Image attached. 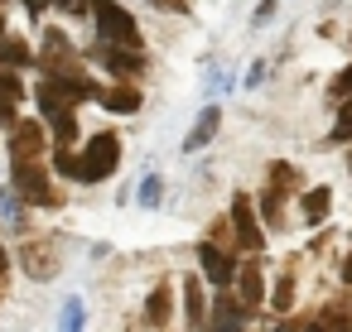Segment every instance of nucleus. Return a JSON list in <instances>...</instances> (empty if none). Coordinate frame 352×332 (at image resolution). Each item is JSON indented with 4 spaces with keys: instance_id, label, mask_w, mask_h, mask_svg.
I'll list each match as a JSON object with an SVG mask.
<instances>
[{
    "instance_id": "obj_1",
    "label": "nucleus",
    "mask_w": 352,
    "mask_h": 332,
    "mask_svg": "<svg viewBox=\"0 0 352 332\" xmlns=\"http://www.w3.org/2000/svg\"><path fill=\"white\" fill-rule=\"evenodd\" d=\"M78 183H102L107 174H116V164H121V140L111 135V130H102V135H92L87 140V150L78 154Z\"/></svg>"
},
{
    "instance_id": "obj_2",
    "label": "nucleus",
    "mask_w": 352,
    "mask_h": 332,
    "mask_svg": "<svg viewBox=\"0 0 352 332\" xmlns=\"http://www.w3.org/2000/svg\"><path fill=\"white\" fill-rule=\"evenodd\" d=\"M92 15H97L102 44H116V49H135L140 54V29H135V15L131 10H121L116 0H97Z\"/></svg>"
},
{
    "instance_id": "obj_3",
    "label": "nucleus",
    "mask_w": 352,
    "mask_h": 332,
    "mask_svg": "<svg viewBox=\"0 0 352 332\" xmlns=\"http://www.w3.org/2000/svg\"><path fill=\"white\" fill-rule=\"evenodd\" d=\"M20 270L30 279H54L63 270V241L58 236H25L20 246Z\"/></svg>"
},
{
    "instance_id": "obj_4",
    "label": "nucleus",
    "mask_w": 352,
    "mask_h": 332,
    "mask_svg": "<svg viewBox=\"0 0 352 332\" xmlns=\"http://www.w3.org/2000/svg\"><path fill=\"white\" fill-rule=\"evenodd\" d=\"M10 183H15V193H20L25 202H34V207H54V202H58V193L49 188V174H44L34 159H15Z\"/></svg>"
},
{
    "instance_id": "obj_5",
    "label": "nucleus",
    "mask_w": 352,
    "mask_h": 332,
    "mask_svg": "<svg viewBox=\"0 0 352 332\" xmlns=\"http://www.w3.org/2000/svg\"><path fill=\"white\" fill-rule=\"evenodd\" d=\"M39 63H44V73H49V78L82 73V68H78V49L68 44V34H63V29H49V34H44V58H39Z\"/></svg>"
},
{
    "instance_id": "obj_6",
    "label": "nucleus",
    "mask_w": 352,
    "mask_h": 332,
    "mask_svg": "<svg viewBox=\"0 0 352 332\" xmlns=\"http://www.w3.org/2000/svg\"><path fill=\"white\" fill-rule=\"evenodd\" d=\"M232 226H236V246H241V250H251V255H261L265 231H261L256 207H251V198H246V193H236V198H232Z\"/></svg>"
},
{
    "instance_id": "obj_7",
    "label": "nucleus",
    "mask_w": 352,
    "mask_h": 332,
    "mask_svg": "<svg viewBox=\"0 0 352 332\" xmlns=\"http://www.w3.org/2000/svg\"><path fill=\"white\" fill-rule=\"evenodd\" d=\"M236 298L246 313H261V298H265V274H261V260H241L236 270Z\"/></svg>"
},
{
    "instance_id": "obj_8",
    "label": "nucleus",
    "mask_w": 352,
    "mask_h": 332,
    "mask_svg": "<svg viewBox=\"0 0 352 332\" xmlns=\"http://www.w3.org/2000/svg\"><path fill=\"white\" fill-rule=\"evenodd\" d=\"M198 265H203V274H208L217 289H227V284H232V274H236V265H232L227 246H212V241H203V246H198Z\"/></svg>"
},
{
    "instance_id": "obj_9",
    "label": "nucleus",
    "mask_w": 352,
    "mask_h": 332,
    "mask_svg": "<svg viewBox=\"0 0 352 332\" xmlns=\"http://www.w3.org/2000/svg\"><path fill=\"white\" fill-rule=\"evenodd\" d=\"M44 145H49V140H44V126H39V121H20V126L10 130V154H15V159H39Z\"/></svg>"
},
{
    "instance_id": "obj_10",
    "label": "nucleus",
    "mask_w": 352,
    "mask_h": 332,
    "mask_svg": "<svg viewBox=\"0 0 352 332\" xmlns=\"http://www.w3.org/2000/svg\"><path fill=\"white\" fill-rule=\"evenodd\" d=\"M97 58L116 73V78H140L145 73V58L135 49H116V44H97Z\"/></svg>"
},
{
    "instance_id": "obj_11",
    "label": "nucleus",
    "mask_w": 352,
    "mask_h": 332,
    "mask_svg": "<svg viewBox=\"0 0 352 332\" xmlns=\"http://www.w3.org/2000/svg\"><path fill=\"white\" fill-rule=\"evenodd\" d=\"M241 322H246V308H241V298H232V294H217V303H212V332H241Z\"/></svg>"
},
{
    "instance_id": "obj_12",
    "label": "nucleus",
    "mask_w": 352,
    "mask_h": 332,
    "mask_svg": "<svg viewBox=\"0 0 352 332\" xmlns=\"http://www.w3.org/2000/svg\"><path fill=\"white\" fill-rule=\"evenodd\" d=\"M217 126H222V106H208L203 116H198V126L188 130V140H184V150H203L212 135H217Z\"/></svg>"
},
{
    "instance_id": "obj_13",
    "label": "nucleus",
    "mask_w": 352,
    "mask_h": 332,
    "mask_svg": "<svg viewBox=\"0 0 352 332\" xmlns=\"http://www.w3.org/2000/svg\"><path fill=\"white\" fill-rule=\"evenodd\" d=\"M299 207H304V222H309V226H318V222L328 217V207H333V193L318 183V188H309V193L299 198Z\"/></svg>"
},
{
    "instance_id": "obj_14",
    "label": "nucleus",
    "mask_w": 352,
    "mask_h": 332,
    "mask_svg": "<svg viewBox=\"0 0 352 332\" xmlns=\"http://www.w3.org/2000/svg\"><path fill=\"white\" fill-rule=\"evenodd\" d=\"M169 308H174L169 284H155V294H150V303H145V322H150V327H164V322H169Z\"/></svg>"
},
{
    "instance_id": "obj_15",
    "label": "nucleus",
    "mask_w": 352,
    "mask_h": 332,
    "mask_svg": "<svg viewBox=\"0 0 352 332\" xmlns=\"http://www.w3.org/2000/svg\"><path fill=\"white\" fill-rule=\"evenodd\" d=\"M299 183H304V178H299L294 164H285V159L270 164V188H280V193H299Z\"/></svg>"
},
{
    "instance_id": "obj_16",
    "label": "nucleus",
    "mask_w": 352,
    "mask_h": 332,
    "mask_svg": "<svg viewBox=\"0 0 352 332\" xmlns=\"http://www.w3.org/2000/svg\"><path fill=\"white\" fill-rule=\"evenodd\" d=\"M270 308H275V313H289V308H294V270H285V274L275 279V289H270Z\"/></svg>"
},
{
    "instance_id": "obj_17",
    "label": "nucleus",
    "mask_w": 352,
    "mask_h": 332,
    "mask_svg": "<svg viewBox=\"0 0 352 332\" xmlns=\"http://www.w3.org/2000/svg\"><path fill=\"white\" fill-rule=\"evenodd\" d=\"M0 68H30V44L25 39H0Z\"/></svg>"
},
{
    "instance_id": "obj_18",
    "label": "nucleus",
    "mask_w": 352,
    "mask_h": 332,
    "mask_svg": "<svg viewBox=\"0 0 352 332\" xmlns=\"http://www.w3.org/2000/svg\"><path fill=\"white\" fill-rule=\"evenodd\" d=\"M102 102H107L111 111H121V116H131V111L140 106V92H135V87H111V92H102Z\"/></svg>"
},
{
    "instance_id": "obj_19",
    "label": "nucleus",
    "mask_w": 352,
    "mask_h": 332,
    "mask_svg": "<svg viewBox=\"0 0 352 332\" xmlns=\"http://www.w3.org/2000/svg\"><path fill=\"white\" fill-rule=\"evenodd\" d=\"M261 212H265V222L280 231V226H285V193H280V188H265V193H261Z\"/></svg>"
},
{
    "instance_id": "obj_20",
    "label": "nucleus",
    "mask_w": 352,
    "mask_h": 332,
    "mask_svg": "<svg viewBox=\"0 0 352 332\" xmlns=\"http://www.w3.org/2000/svg\"><path fill=\"white\" fill-rule=\"evenodd\" d=\"M20 97H25L20 78H10L6 68H0V106H20Z\"/></svg>"
},
{
    "instance_id": "obj_21",
    "label": "nucleus",
    "mask_w": 352,
    "mask_h": 332,
    "mask_svg": "<svg viewBox=\"0 0 352 332\" xmlns=\"http://www.w3.org/2000/svg\"><path fill=\"white\" fill-rule=\"evenodd\" d=\"M82 298H68V308H63V318H58V332H82Z\"/></svg>"
},
{
    "instance_id": "obj_22",
    "label": "nucleus",
    "mask_w": 352,
    "mask_h": 332,
    "mask_svg": "<svg viewBox=\"0 0 352 332\" xmlns=\"http://www.w3.org/2000/svg\"><path fill=\"white\" fill-rule=\"evenodd\" d=\"M54 169H58L63 178H78V169H82V164H78V154H73L68 145H58V150H54Z\"/></svg>"
},
{
    "instance_id": "obj_23",
    "label": "nucleus",
    "mask_w": 352,
    "mask_h": 332,
    "mask_svg": "<svg viewBox=\"0 0 352 332\" xmlns=\"http://www.w3.org/2000/svg\"><path fill=\"white\" fill-rule=\"evenodd\" d=\"M184 303H188V318L203 322V289H198V279H184Z\"/></svg>"
},
{
    "instance_id": "obj_24",
    "label": "nucleus",
    "mask_w": 352,
    "mask_h": 332,
    "mask_svg": "<svg viewBox=\"0 0 352 332\" xmlns=\"http://www.w3.org/2000/svg\"><path fill=\"white\" fill-rule=\"evenodd\" d=\"M333 140L352 145V102H342V106H338V126H333Z\"/></svg>"
},
{
    "instance_id": "obj_25",
    "label": "nucleus",
    "mask_w": 352,
    "mask_h": 332,
    "mask_svg": "<svg viewBox=\"0 0 352 332\" xmlns=\"http://www.w3.org/2000/svg\"><path fill=\"white\" fill-rule=\"evenodd\" d=\"M328 92H333V102H352V68H342V73L333 78Z\"/></svg>"
},
{
    "instance_id": "obj_26",
    "label": "nucleus",
    "mask_w": 352,
    "mask_h": 332,
    "mask_svg": "<svg viewBox=\"0 0 352 332\" xmlns=\"http://www.w3.org/2000/svg\"><path fill=\"white\" fill-rule=\"evenodd\" d=\"M232 231H236V226H232V217H217V222H212V236H208V241H212V246H227V236H232Z\"/></svg>"
},
{
    "instance_id": "obj_27",
    "label": "nucleus",
    "mask_w": 352,
    "mask_h": 332,
    "mask_svg": "<svg viewBox=\"0 0 352 332\" xmlns=\"http://www.w3.org/2000/svg\"><path fill=\"white\" fill-rule=\"evenodd\" d=\"M140 202H145V207L160 202V178H145V183H140Z\"/></svg>"
},
{
    "instance_id": "obj_28",
    "label": "nucleus",
    "mask_w": 352,
    "mask_h": 332,
    "mask_svg": "<svg viewBox=\"0 0 352 332\" xmlns=\"http://www.w3.org/2000/svg\"><path fill=\"white\" fill-rule=\"evenodd\" d=\"M155 5H160V10H174V15H184V10H188V0H155Z\"/></svg>"
},
{
    "instance_id": "obj_29",
    "label": "nucleus",
    "mask_w": 352,
    "mask_h": 332,
    "mask_svg": "<svg viewBox=\"0 0 352 332\" xmlns=\"http://www.w3.org/2000/svg\"><path fill=\"white\" fill-rule=\"evenodd\" d=\"M54 5H63L68 15H82V10H87V0H54Z\"/></svg>"
},
{
    "instance_id": "obj_30",
    "label": "nucleus",
    "mask_w": 352,
    "mask_h": 332,
    "mask_svg": "<svg viewBox=\"0 0 352 332\" xmlns=\"http://www.w3.org/2000/svg\"><path fill=\"white\" fill-rule=\"evenodd\" d=\"M44 5H49V0H25V10H30V15H39Z\"/></svg>"
},
{
    "instance_id": "obj_31",
    "label": "nucleus",
    "mask_w": 352,
    "mask_h": 332,
    "mask_svg": "<svg viewBox=\"0 0 352 332\" xmlns=\"http://www.w3.org/2000/svg\"><path fill=\"white\" fill-rule=\"evenodd\" d=\"M342 284H352V255L342 260Z\"/></svg>"
},
{
    "instance_id": "obj_32",
    "label": "nucleus",
    "mask_w": 352,
    "mask_h": 332,
    "mask_svg": "<svg viewBox=\"0 0 352 332\" xmlns=\"http://www.w3.org/2000/svg\"><path fill=\"white\" fill-rule=\"evenodd\" d=\"M6 265H10V260H6V246H0V274H6Z\"/></svg>"
},
{
    "instance_id": "obj_33",
    "label": "nucleus",
    "mask_w": 352,
    "mask_h": 332,
    "mask_svg": "<svg viewBox=\"0 0 352 332\" xmlns=\"http://www.w3.org/2000/svg\"><path fill=\"white\" fill-rule=\"evenodd\" d=\"M0 29H6V20H0ZM0 39H6V34H0Z\"/></svg>"
},
{
    "instance_id": "obj_34",
    "label": "nucleus",
    "mask_w": 352,
    "mask_h": 332,
    "mask_svg": "<svg viewBox=\"0 0 352 332\" xmlns=\"http://www.w3.org/2000/svg\"><path fill=\"white\" fill-rule=\"evenodd\" d=\"M347 164H352V159H347Z\"/></svg>"
}]
</instances>
